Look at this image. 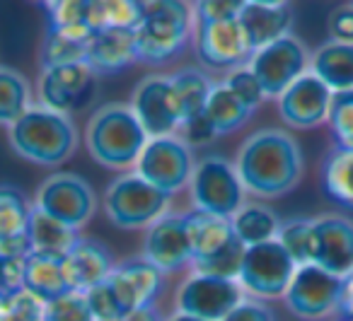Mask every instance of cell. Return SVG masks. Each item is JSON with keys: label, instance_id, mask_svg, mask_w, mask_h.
<instances>
[{"label": "cell", "instance_id": "cell-46", "mask_svg": "<svg viewBox=\"0 0 353 321\" xmlns=\"http://www.w3.org/2000/svg\"><path fill=\"white\" fill-rule=\"evenodd\" d=\"M223 321H274V311L256 300H242Z\"/></svg>", "mask_w": 353, "mask_h": 321}, {"label": "cell", "instance_id": "cell-49", "mask_svg": "<svg viewBox=\"0 0 353 321\" xmlns=\"http://www.w3.org/2000/svg\"><path fill=\"white\" fill-rule=\"evenodd\" d=\"M167 321H201V319H196V316H187V314H179V311H176V314L172 316V319H167Z\"/></svg>", "mask_w": 353, "mask_h": 321}, {"label": "cell", "instance_id": "cell-38", "mask_svg": "<svg viewBox=\"0 0 353 321\" xmlns=\"http://www.w3.org/2000/svg\"><path fill=\"white\" fill-rule=\"evenodd\" d=\"M0 321H44V302L27 290L0 295Z\"/></svg>", "mask_w": 353, "mask_h": 321}, {"label": "cell", "instance_id": "cell-47", "mask_svg": "<svg viewBox=\"0 0 353 321\" xmlns=\"http://www.w3.org/2000/svg\"><path fill=\"white\" fill-rule=\"evenodd\" d=\"M339 314H341V319H353V276L343 278V282H341Z\"/></svg>", "mask_w": 353, "mask_h": 321}, {"label": "cell", "instance_id": "cell-34", "mask_svg": "<svg viewBox=\"0 0 353 321\" xmlns=\"http://www.w3.org/2000/svg\"><path fill=\"white\" fill-rule=\"evenodd\" d=\"M85 56H88V41L70 39V37L49 30L44 37V44H41L39 63L44 70H49L56 65L85 63Z\"/></svg>", "mask_w": 353, "mask_h": 321}, {"label": "cell", "instance_id": "cell-33", "mask_svg": "<svg viewBox=\"0 0 353 321\" xmlns=\"http://www.w3.org/2000/svg\"><path fill=\"white\" fill-rule=\"evenodd\" d=\"M32 205L22 191L10 184H0V242L27 232Z\"/></svg>", "mask_w": 353, "mask_h": 321}, {"label": "cell", "instance_id": "cell-22", "mask_svg": "<svg viewBox=\"0 0 353 321\" xmlns=\"http://www.w3.org/2000/svg\"><path fill=\"white\" fill-rule=\"evenodd\" d=\"M136 61H138L136 32H131V30L104 27V30H99L97 34L88 41L85 65H88L94 75L121 73L123 68H128V65L136 63Z\"/></svg>", "mask_w": 353, "mask_h": 321}, {"label": "cell", "instance_id": "cell-28", "mask_svg": "<svg viewBox=\"0 0 353 321\" xmlns=\"http://www.w3.org/2000/svg\"><path fill=\"white\" fill-rule=\"evenodd\" d=\"M25 290L39 297L41 302H51L56 297L70 292L63 276V266L59 258H46L39 253H30L25 258Z\"/></svg>", "mask_w": 353, "mask_h": 321}, {"label": "cell", "instance_id": "cell-13", "mask_svg": "<svg viewBox=\"0 0 353 321\" xmlns=\"http://www.w3.org/2000/svg\"><path fill=\"white\" fill-rule=\"evenodd\" d=\"M196 56L206 70H237L250 65L254 49L242 30L240 20L196 25L194 30Z\"/></svg>", "mask_w": 353, "mask_h": 321}, {"label": "cell", "instance_id": "cell-11", "mask_svg": "<svg viewBox=\"0 0 353 321\" xmlns=\"http://www.w3.org/2000/svg\"><path fill=\"white\" fill-rule=\"evenodd\" d=\"M310 56L293 34L274 41L252 56L247 68L256 75L266 97H281L298 78L307 73Z\"/></svg>", "mask_w": 353, "mask_h": 321}, {"label": "cell", "instance_id": "cell-36", "mask_svg": "<svg viewBox=\"0 0 353 321\" xmlns=\"http://www.w3.org/2000/svg\"><path fill=\"white\" fill-rule=\"evenodd\" d=\"M279 244L290 253L298 266L310 263V239H312V218H295L281 222L279 229Z\"/></svg>", "mask_w": 353, "mask_h": 321}, {"label": "cell", "instance_id": "cell-30", "mask_svg": "<svg viewBox=\"0 0 353 321\" xmlns=\"http://www.w3.org/2000/svg\"><path fill=\"white\" fill-rule=\"evenodd\" d=\"M322 184L332 200L353 208V150L334 147L322 165Z\"/></svg>", "mask_w": 353, "mask_h": 321}, {"label": "cell", "instance_id": "cell-26", "mask_svg": "<svg viewBox=\"0 0 353 321\" xmlns=\"http://www.w3.org/2000/svg\"><path fill=\"white\" fill-rule=\"evenodd\" d=\"M187 222H189V239H192V251H194L192 263L213 256V253H218L223 247H228L235 239L232 222L225 218H216V215L194 210V213H187Z\"/></svg>", "mask_w": 353, "mask_h": 321}, {"label": "cell", "instance_id": "cell-7", "mask_svg": "<svg viewBox=\"0 0 353 321\" xmlns=\"http://www.w3.org/2000/svg\"><path fill=\"white\" fill-rule=\"evenodd\" d=\"M295 271H298V263L281 247L279 239H274V242L247 247L237 282L242 285V290L259 300H276L285 295Z\"/></svg>", "mask_w": 353, "mask_h": 321}, {"label": "cell", "instance_id": "cell-24", "mask_svg": "<svg viewBox=\"0 0 353 321\" xmlns=\"http://www.w3.org/2000/svg\"><path fill=\"white\" fill-rule=\"evenodd\" d=\"M310 73L317 75L334 94L353 92V44H329L319 46L310 59Z\"/></svg>", "mask_w": 353, "mask_h": 321}, {"label": "cell", "instance_id": "cell-40", "mask_svg": "<svg viewBox=\"0 0 353 321\" xmlns=\"http://www.w3.org/2000/svg\"><path fill=\"white\" fill-rule=\"evenodd\" d=\"M104 27L136 32L145 17V3L138 0H102Z\"/></svg>", "mask_w": 353, "mask_h": 321}, {"label": "cell", "instance_id": "cell-37", "mask_svg": "<svg viewBox=\"0 0 353 321\" xmlns=\"http://www.w3.org/2000/svg\"><path fill=\"white\" fill-rule=\"evenodd\" d=\"M332 136L341 150H353V92H336L329 107Z\"/></svg>", "mask_w": 353, "mask_h": 321}, {"label": "cell", "instance_id": "cell-14", "mask_svg": "<svg viewBox=\"0 0 353 321\" xmlns=\"http://www.w3.org/2000/svg\"><path fill=\"white\" fill-rule=\"evenodd\" d=\"M143 258L165 273H176L192 266L194 251L189 239L187 213H170L167 210L160 220L148 227L145 244H143Z\"/></svg>", "mask_w": 353, "mask_h": 321}, {"label": "cell", "instance_id": "cell-5", "mask_svg": "<svg viewBox=\"0 0 353 321\" xmlns=\"http://www.w3.org/2000/svg\"><path fill=\"white\" fill-rule=\"evenodd\" d=\"M189 189L196 210L216 218L232 220V215L245 205V186L240 174L235 165L221 155H208L196 162Z\"/></svg>", "mask_w": 353, "mask_h": 321}, {"label": "cell", "instance_id": "cell-29", "mask_svg": "<svg viewBox=\"0 0 353 321\" xmlns=\"http://www.w3.org/2000/svg\"><path fill=\"white\" fill-rule=\"evenodd\" d=\"M172 87H174L176 102H179V112H182V123L192 121V118L206 114V104L211 97V90L216 83H211L203 70L199 68H182L176 70L170 78Z\"/></svg>", "mask_w": 353, "mask_h": 321}, {"label": "cell", "instance_id": "cell-23", "mask_svg": "<svg viewBox=\"0 0 353 321\" xmlns=\"http://www.w3.org/2000/svg\"><path fill=\"white\" fill-rule=\"evenodd\" d=\"M46 10L49 30L70 39L90 41L99 30H104L102 0H56L46 3Z\"/></svg>", "mask_w": 353, "mask_h": 321}, {"label": "cell", "instance_id": "cell-20", "mask_svg": "<svg viewBox=\"0 0 353 321\" xmlns=\"http://www.w3.org/2000/svg\"><path fill=\"white\" fill-rule=\"evenodd\" d=\"M61 266H63V276L70 290L85 295L107 280L117 263H114L112 251L102 242L80 237L78 244L68 251V256L61 261Z\"/></svg>", "mask_w": 353, "mask_h": 321}, {"label": "cell", "instance_id": "cell-31", "mask_svg": "<svg viewBox=\"0 0 353 321\" xmlns=\"http://www.w3.org/2000/svg\"><path fill=\"white\" fill-rule=\"evenodd\" d=\"M32 107L30 83L22 73L0 65V123L10 128Z\"/></svg>", "mask_w": 353, "mask_h": 321}, {"label": "cell", "instance_id": "cell-12", "mask_svg": "<svg viewBox=\"0 0 353 321\" xmlns=\"http://www.w3.org/2000/svg\"><path fill=\"white\" fill-rule=\"evenodd\" d=\"M341 278L332 276L324 268L307 263L298 266L283 300L285 307L295 316L307 321L327 319L339 311V297H341Z\"/></svg>", "mask_w": 353, "mask_h": 321}, {"label": "cell", "instance_id": "cell-41", "mask_svg": "<svg viewBox=\"0 0 353 321\" xmlns=\"http://www.w3.org/2000/svg\"><path fill=\"white\" fill-rule=\"evenodd\" d=\"M223 83L228 85V90H230L232 94H235L237 99H240L242 104H245L247 109H252L254 112L256 107H259L261 102H264V90H261V85H259V80H256V75L252 73L250 68H237V70H232L230 75H228Z\"/></svg>", "mask_w": 353, "mask_h": 321}, {"label": "cell", "instance_id": "cell-19", "mask_svg": "<svg viewBox=\"0 0 353 321\" xmlns=\"http://www.w3.org/2000/svg\"><path fill=\"white\" fill-rule=\"evenodd\" d=\"M112 295L117 297L123 314H131L143 307H150L162 290V273L145 258H128L117 263L107 278Z\"/></svg>", "mask_w": 353, "mask_h": 321}, {"label": "cell", "instance_id": "cell-27", "mask_svg": "<svg viewBox=\"0 0 353 321\" xmlns=\"http://www.w3.org/2000/svg\"><path fill=\"white\" fill-rule=\"evenodd\" d=\"M232 232L245 247H256V244L274 242L279 237L281 220L271 208L259 203H245L235 215H232Z\"/></svg>", "mask_w": 353, "mask_h": 321}, {"label": "cell", "instance_id": "cell-3", "mask_svg": "<svg viewBox=\"0 0 353 321\" xmlns=\"http://www.w3.org/2000/svg\"><path fill=\"white\" fill-rule=\"evenodd\" d=\"M8 136L17 155L44 167L63 165L78 147V131L70 116L41 104L30 107L25 116L12 123Z\"/></svg>", "mask_w": 353, "mask_h": 321}, {"label": "cell", "instance_id": "cell-39", "mask_svg": "<svg viewBox=\"0 0 353 321\" xmlns=\"http://www.w3.org/2000/svg\"><path fill=\"white\" fill-rule=\"evenodd\" d=\"M44 321H94L83 292H65L44 304Z\"/></svg>", "mask_w": 353, "mask_h": 321}, {"label": "cell", "instance_id": "cell-18", "mask_svg": "<svg viewBox=\"0 0 353 321\" xmlns=\"http://www.w3.org/2000/svg\"><path fill=\"white\" fill-rule=\"evenodd\" d=\"M334 92L307 70L279 97V114L290 128H314L329 118Z\"/></svg>", "mask_w": 353, "mask_h": 321}, {"label": "cell", "instance_id": "cell-21", "mask_svg": "<svg viewBox=\"0 0 353 321\" xmlns=\"http://www.w3.org/2000/svg\"><path fill=\"white\" fill-rule=\"evenodd\" d=\"M240 25L256 54L259 49H264V46L274 44V41L290 34L293 10H290L288 3H261V0H252V3L242 6Z\"/></svg>", "mask_w": 353, "mask_h": 321}, {"label": "cell", "instance_id": "cell-8", "mask_svg": "<svg viewBox=\"0 0 353 321\" xmlns=\"http://www.w3.org/2000/svg\"><path fill=\"white\" fill-rule=\"evenodd\" d=\"M34 208L63 222L65 227L80 229L92 220L94 210H97V198H94L92 186L83 176L59 172L41 181Z\"/></svg>", "mask_w": 353, "mask_h": 321}, {"label": "cell", "instance_id": "cell-32", "mask_svg": "<svg viewBox=\"0 0 353 321\" xmlns=\"http://www.w3.org/2000/svg\"><path fill=\"white\" fill-rule=\"evenodd\" d=\"M206 116L216 126L218 136L232 133L252 116V109H247L235 94L228 90L225 83H216L211 90V97L206 104Z\"/></svg>", "mask_w": 353, "mask_h": 321}, {"label": "cell", "instance_id": "cell-9", "mask_svg": "<svg viewBox=\"0 0 353 321\" xmlns=\"http://www.w3.org/2000/svg\"><path fill=\"white\" fill-rule=\"evenodd\" d=\"M194 167L192 150L182 138H150L136 162V174L172 196L192 181Z\"/></svg>", "mask_w": 353, "mask_h": 321}, {"label": "cell", "instance_id": "cell-25", "mask_svg": "<svg viewBox=\"0 0 353 321\" xmlns=\"http://www.w3.org/2000/svg\"><path fill=\"white\" fill-rule=\"evenodd\" d=\"M27 234H30L32 253H39V256H46V258H59V261H63V258L68 256V251L80 239L78 229L65 227L63 222L49 218V215L41 213L39 208H34V205H32Z\"/></svg>", "mask_w": 353, "mask_h": 321}, {"label": "cell", "instance_id": "cell-4", "mask_svg": "<svg viewBox=\"0 0 353 321\" xmlns=\"http://www.w3.org/2000/svg\"><path fill=\"white\" fill-rule=\"evenodd\" d=\"M194 12L179 0L145 3V17L136 30L138 61L150 65L170 63L182 54L192 37Z\"/></svg>", "mask_w": 353, "mask_h": 321}, {"label": "cell", "instance_id": "cell-45", "mask_svg": "<svg viewBox=\"0 0 353 321\" xmlns=\"http://www.w3.org/2000/svg\"><path fill=\"white\" fill-rule=\"evenodd\" d=\"M329 32H332V41L339 44H353V6L339 8L329 17Z\"/></svg>", "mask_w": 353, "mask_h": 321}, {"label": "cell", "instance_id": "cell-44", "mask_svg": "<svg viewBox=\"0 0 353 321\" xmlns=\"http://www.w3.org/2000/svg\"><path fill=\"white\" fill-rule=\"evenodd\" d=\"M179 131H182V141L187 143L189 147H192V145H208V143L218 138L216 126H213L211 118H208L206 114H201V116L182 123V128H179Z\"/></svg>", "mask_w": 353, "mask_h": 321}, {"label": "cell", "instance_id": "cell-1", "mask_svg": "<svg viewBox=\"0 0 353 321\" xmlns=\"http://www.w3.org/2000/svg\"><path fill=\"white\" fill-rule=\"evenodd\" d=\"M235 169L245 191L261 198H276L298 186L303 176V152L285 131L264 128L242 143Z\"/></svg>", "mask_w": 353, "mask_h": 321}, {"label": "cell", "instance_id": "cell-42", "mask_svg": "<svg viewBox=\"0 0 353 321\" xmlns=\"http://www.w3.org/2000/svg\"><path fill=\"white\" fill-rule=\"evenodd\" d=\"M242 6L245 3H235V0H203V3L194 6V20H196V25L240 20Z\"/></svg>", "mask_w": 353, "mask_h": 321}, {"label": "cell", "instance_id": "cell-35", "mask_svg": "<svg viewBox=\"0 0 353 321\" xmlns=\"http://www.w3.org/2000/svg\"><path fill=\"white\" fill-rule=\"evenodd\" d=\"M245 251H247V247L235 237L218 253L203 258V261L192 263V268H194V273H203V276H216V278H225V280H237L240 268H242V258H245Z\"/></svg>", "mask_w": 353, "mask_h": 321}, {"label": "cell", "instance_id": "cell-17", "mask_svg": "<svg viewBox=\"0 0 353 321\" xmlns=\"http://www.w3.org/2000/svg\"><path fill=\"white\" fill-rule=\"evenodd\" d=\"M94 97V73L85 63L56 65L39 78V104L68 116L85 109Z\"/></svg>", "mask_w": 353, "mask_h": 321}, {"label": "cell", "instance_id": "cell-48", "mask_svg": "<svg viewBox=\"0 0 353 321\" xmlns=\"http://www.w3.org/2000/svg\"><path fill=\"white\" fill-rule=\"evenodd\" d=\"M121 321H165V319H162L160 309H157L155 304H150V307H143V309L131 311V314Z\"/></svg>", "mask_w": 353, "mask_h": 321}, {"label": "cell", "instance_id": "cell-16", "mask_svg": "<svg viewBox=\"0 0 353 321\" xmlns=\"http://www.w3.org/2000/svg\"><path fill=\"white\" fill-rule=\"evenodd\" d=\"M310 263L336 278L353 276V222L341 215L312 218Z\"/></svg>", "mask_w": 353, "mask_h": 321}, {"label": "cell", "instance_id": "cell-43", "mask_svg": "<svg viewBox=\"0 0 353 321\" xmlns=\"http://www.w3.org/2000/svg\"><path fill=\"white\" fill-rule=\"evenodd\" d=\"M25 258H0V295L25 290Z\"/></svg>", "mask_w": 353, "mask_h": 321}, {"label": "cell", "instance_id": "cell-10", "mask_svg": "<svg viewBox=\"0 0 353 321\" xmlns=\"http://www.w3.org/2000/svg\"><path fill=\"white\" fill-rule=\"evenodd\" d=\"M242 300L245 290L237 280L194 273L176 292V309L201 321H223Z\"/></svg>", "mask_w": 353, "mask_h": 321}, {"label": "cell", "instance_id": "cell-15", "mask_svg": "<svg viewBox=\"0 0 353 321\" xmlns=\"http://www.w3.org/2000/svg\"><path fill=\"white\" fill-rule=\"evenodd\" d=\"M131 109L148 138H167L182 128V112L170 78L150 75L133 90Z\"/></svg>", "mask_w": 353, "mask_h": 321}, {"label": "cell", "instance_id": "cell-2", "mask_svg": "<svg viewBox=\"0 0 353 321\" xmlns=\"http://www.w3.org/2000/svg\"><path fill=\"white\" fill-rule=\"evenodd\" d=\"M148 133L133 114L131 104L112 102L99 107L88 121L85 143L97 165L107 169L136 167L143 147L148 145Z\"/></svg>", "mask_w": 353, "mask_h": 321}, {"label": "cell", "instance_id": "cell-6", "mask_svg": "<svg viewBox=\"0 0 353 321\" xmlns=\"http://www.w3.org/2000/svg\"><path fill=\"white\" fill-rule=\"evenodd\" d=\"M170 198L172 196L155 189L133 172L109 184L104 194V208H107L109 220L121 229L150 227L155 220L167 213Z\"/></svg>", "mask_w": 353, "mask_h": 321}]
</instances>
